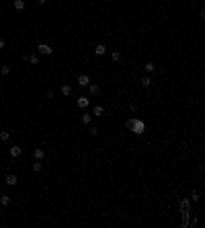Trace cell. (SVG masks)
<instances>
[{"label":"cell","mask_w":205,"mask_h":228,"mask_svg":"<svg viewBox=\"0 0 205 228\" xmlns=\"http://www.w3.org/2000/svg\"><path fill=\"white\" fill-rule=\"evenodd\" d=\"M12 6H14V10H23L25 8V0H12Z\"/></svg>","instance_id":"9"},{"label":"cell","mask_w":205,"mask_h":228,"mask_svg":"<svg viewBox=\"0 0 205 228\" xmlns=\"http://www.w3.org/2000/svg\"><path fill=\"white\" fill-rule=\"evenodd\" d=\"M88 105H90L88 97H78V107H80V109H86Z\"/></svg>","instance_id":"6"},{"label":"cell","mask_w":205,"mask_h":228,"mask_svg":"<svg viewBox=\"0 0 205 228\" xmlns=\"http://www.w3.org/2000/svg\"><path fill=\"white\" fill-rule=\"evenodd\" d=\"M33 156H35V160H43V158H45V150H43V148H37V150L33 152Z\"/></svg>","instance_id":"8"},{"label":"cell","mask_w":205,"mask_h":228,"mask_svg":"<svg viewBox=\"0 0 205 228\" xmlns=\"http://www.w3.org/2000/svg\"><path fill=\"white\" fill-rule=\"evenodd\" d=\"M105 51H107V47L103 45V43H96V45H94V53H96V56H105Z\"/></svg>","instance_id":"7"},{"label":"cell","mask_w":205,"mask_h":228,"mask_svg":"<svg viewBox=\"0 0 205 228\" xmlns=\"http://www.w3.org/2000/svg\"><path fill=\"white\" fill-rule=\"evenodd\" d=\"M88 134H90V136L94 138L96 134H99V128H96V126H90V128H88Z\"/></svg>","instance_id":"18"},{"label":"cell","mask_w":205,"mask_h":228,"mask_svg":"<svg viewBox=\"0 0 205 228\" xmlns=\"http://www.w3.org/2000/svg\"><path fill=\"white\" fill-rule=\"evenodd\" d=\"M37 49H39V53H43V56H51V53H53L51 45H47V43H39Z\"/></svg>","instance_id":"2"},{"label":"cell","mask_w":205,"mask_h":228,"mask_svg":"<svg viewBox=\"0 0 205 228\" xmlns=\"http://www.w3.org/2000/svg\"><path fill=\"white\" fill-rule=\"evenodd\" d=\"M8 138H10V132H6V130L0 132V140H8Z\"/></svg>","instance_id":"20"},{"label":"cell","mask_w":205,"mask_h":228,"mask_svg":"<svg viewBox=\"0 0 205 228\" xmlns=\"http://www.w3.org/2000/svg\"><path fill=\"white\" fill-rule=\"evenodd\" d=\"M191 199L197 203V201H199V193H197V191H193V193H191Z\"/></svg>","instance_id":"23"},{"label":"cell","mask_w":205,"mask_h":228,"mask_svg":"<svg viewBox=\"0 0 205 228\" xmlns=\"http://www.w3.org/2000/svg\"><path fill=\"white\" fill-rule=\"evenodd\" d=\"M2 47H4V39H0V49H2Z\"/></svg>","instance_id":"25"},{"label":"cell","mask_w":205,"mask_h":228,"mask_svg":"<svg viewBox=\"0 0 205 228\" xmlns=\"http://www.w3.org/2000/svg\"><path fill=\"white\" fill-rule=\"evenodd\" d=\"M111 60H113V62H119V60H121V53H119V51H111Z\"/></svg>","instance_id":"17"},{"label":"cell","mask_w":205,"mask_h":228,"mask_svg":"<svg viewBox=\"0 0 205 228\" xmlns=\"http://www.w3.org/2000/svg\"><path fill=\"white\" fill-rule=\"evenodd\" d=\"M41 169H43V162H41V160H35V162H33V171H35V173H39Z\"/></svg>","instance_id":"15"},{"label":"cell","mask_w":205,"mask_h":228,"mask_svg":"<svg viewBox=\"0 0 205 228\" xmlns=\"http://www.w3.org/2000/svg\"><path fill=\"white\" fill-rule=\"evenodd\" d=\"M88 91L92 92V95H99V92H101V87H99V84H88Z\"/></svg>","instance_id":"13"},{"label":"cell","mask_w":205,"mask_h":228,"mask_svg":"<svg viewBox=\"0 0 205 228\" xmlns=\"http://www.w3.org/2000/svg\"><path fill=\"white\" fill-rule=\"evenodd\" d=\"M0 87H2V82H0Z\"/></svg>","instance_id":"27"},{"label":"cell","mask_w":205,"mask_h":228,"mask_svg":"<svg viewBox=\"0 0 205 228\" xmlns=\"http://www.w3.org/2000/svg\"><path fill=\"white\" fill-rule=\"evenodd\" d=\"M4 183H6L8 187H14V185L19 183V179H17V175H6V179H4Z\"/></svg>","instance_id":"4"},{"label":"cell","mask_w":205,"mask_h":228,"mask_svg":"<svg viewBox=\"0 0 205 228\" xmlns=\"http://www.w3.org/2000/svg\"><path fill=\"white\" fill-rule=\"evenodd\" d=\"M62 95H64V97H70V95H72V87H70V84H62Z\"/></svg>","instance_id":"10"},{"label":"cell","mask_w":205,"mask_h":228,"mask_svg":"<svg viewBox=\"0 0 205 228\" xmlns=\"http://www.w3.org/2000/svg\"><path fill=\"white\" fill-rule=\"evenodd\" d=\"M82 123L90 126V123H92V113H84V115H82Z\"/></svg>","instance_id":"12"},{"label":"cell","mask_w":205,"mask_h":228,"mask_svg":"<svg viewBox=\"0 0 205 228\" xmlns=\"http://www.w3.org/2000/svg\"><path fill=\"white\" fill-rule=\"evenodd\" d=\"M88 84H90V78L86 74H80L78 76V87H88Z\"/></svg>","instance_id":"5"},{"label":"cell","mask_w":205,"mask_h":228,"mask_svg":"<svg viewBox=\"0 0 205 228\" xmlns=\"http://www.w3.org/2000/svg\"><path fill=\"white\" fill-rule=\"evenodd\" d=\"M103 113H105V107H101V105H94V113H92V115H94V117H101Z\"/></svg>","instance_id":"11"},{"label":"cell","mask_w":205,"mask_h":228,"mask_svg":"<svg viewBox=\"0 0 205 228\" xmlns=\"http://www.w3.org/2000/svg\"><path fill=\"white\" fill-rule=\"evenodd\" d=\"M0 72L6 76V74H10V68H8V66H2V68H0Z\"/></svg>","instance_id":"22"},{"label":"cell","mask_w":205,"mask_h":228,"mask_svg":"<svg viewBox=\"0 0 205 228\" xmlns=\"http://www.w3.org/2000/svg\"><path fill=\"white\" fill-rule=\"evenodd\" d=\"M21 152H23V150H21V146H12V148L8 150L10 158H19V156H21Z\"/></svg>","instance_id":"3"},{"label":"cell","mask_w":205,"mask_h":228,"mask_svg":"<svg viewBox=\"0 0 205 228\" xmlns=\"http://www.w3.org/2000/svg\"><path fill=\"white\" fill-rule=\"evenodd\" d=\"M129 111H131V113H135V111H137V105H135V103H131V105H129Z\"/></svg>","instance_id":"24"},{"label":"cell","mask_w":205,"mask_h":228,"mask_svg":"<svg viewBox=\"0 0 205 228\" xmlns=\"http://www.w3.org/2000/svg\"><path fill=\"white\" fill-rule=\"evenodd\" d=\"M0 203L2 206H8L10 203V195H0Z\"/></svg>","instance_id":"16"},{"label":"cell","mask_w":205,"mask_h":228,"mask_svg":"<svg viewBox=\"0 0 205 228\" xmlns=\"http://www.w3.org/2000/svg\"><path fill=\"white\" fill-rule=\"evenodd\" d=\"M144 70H146V72H154V70H156V66H154L152 62H146V64H144Z\"/></svg>","instance_id":"14"},{"label":"cell","mask_w":205,"mask_h":228,"mask_svg":"<svg viewBox=\"0 0 205 228\" xmlns=\"http://www.w3.org/2000/svg\"><path fill=\"white\" fill-rule=\"evenodd\" d=\"M29 62H31L33 66H37V64H39V58H37V56H29Z\"/></svg>","instance_id":"21"},{"label":"cell","mask_w":205,"mask_h":228,"mask_svg":"<svg viewBox=\"0 0 205 228\" xmlns=\"http://www.w3.org/2000/svg\"><path fill=\"white\" fill-rule=\"evenodd\" d=\"M142 84H144V87H150V84H152L150 76H142Z\"/></svg>","instance_id":"19"},{"label":"cell","mask_w":205,"mask_h":228,"mask_svg":"<svg viewBox=\"0 0 205 228\" xmlns=\"http://www.w3.org/2000/svg\"><path fill=\"white\" fill-rule=\"evenodd\" d=\"M125 128H127V130H131L135 136H142V134L146 132V123H144L142 119H137V117L127 119V121H125Z\"/></svg>","instance_id":"1"},{"label":"cell","mask_w":205,"mask_h":228,"mask_svg":"<svg viewBox=\"0 0 205 228\" xmlns=\"http://www.w3.org/2000/svg\"><path fill=\"white\" fill-rule=\"evenodd\" d=\"M45 2H49V0H39V4H45Z\"/></svg>","instance_id":"26"}]
</instances>
